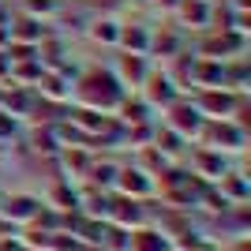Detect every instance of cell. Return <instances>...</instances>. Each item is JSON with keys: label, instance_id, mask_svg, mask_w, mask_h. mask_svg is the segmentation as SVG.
Listing matches in <instances>:
<instances>
[{"label": "cell", "instance_id": "obj_1", "mask_svg": "<svg viewBox=\"0 0 251 251\" xmlns=\"http://www.w3.org/2000/svg\"><path fill=\"white\" fill-rule=\"evenodd\" d=\"M75 98H79V105H86V109H116V105L124 101V86L116 83L113 72H101V68H86L79 79H75Z\"/></svg>", "mask_w": 251, "mask_h": 251}, {"label": "cell", "instance_id": "obj_2", "mask_svg": "<svg viewBox=\"0 0 251 251\" xmlns=\"http://www.w3.org/2000/svg\"><path fill=\"white\" fill-rule=\"evenodd\" d=\"M199 49L210 60H229V56H240V52L248 49V42H244V34H236V30H214V34H206V42H202Z\"/></svg>", "mask_w": 251, "mask_h": 251}, {"label": "cell", "instance_id": "obj_3", "mask_svg": "<svg viewBox=\"0 0 251 251\" xmlns=\"http://www.w3.org/2000/svg\"><path fill=\"white\" fill-rule=\"evenodd\" d=\"M113 75H116V83L124 86V90H139L143 86V79L150 75V64L147 56H135V52H120L113 64Z\"/></svg>", "mask_w": 251, "mask_h": 251}, {"label": "cell", "instance_id": "obj_4", "mask_svg": "<svg viewBox=\"0 0 251 251\" xmlns=\"http://www.w3.org/2000/svg\"><path fill=\"white\" fill-rule=\"evenodd\" d=\"M195 109H199L202 116L225 120V116H232V109H236V94H232L229 86H206L199 94V101H195Z\"/></svg>", "mask_w": 251, "mask_h": 251}, {"label": "cell", "instance_id": "obj_5", "mask_svg": "<svg viewBox=\"0 0 251 251\" xmlns=\"http://www.w3.org/2000/svg\"><path fill=\"white\" fill-rule=\"evenodd\" d=\"M176 19L180 26H191V30H206L214 23V4L210 0H176Z\"/></svg>", "mask_w": 251, "mask_h": 251}, {"label": "cell", "instance_id": "obj_6", "mask_svg": "<svg viewBox=\"0 0 251 251\" xmlns=\"http://www.w3.org/2000/svg\"><path fill=\"white\" fill-rule=\"evenodd\" d=\"M116 49L120 52H135V56H150V26L147 23H120Z\"/></svg>", "mask_w": 251, "mask_h": 251}, {"label": "cell", "instance_id": "obj_7", "mask_svg": "<svg viewBox=\"0 0 251 251\" xmlns=\"http://www.w3.org/2000/svg\"><path fill=\"white\" fill-rule=\"evenodd\" d=\"M165 109H169V127L180 131V135H188V131H199V127H202V113L191 101H180V98H176V101H169Z\"/></svg>", "mask_w": 251, "mask_h": 251}, {"label": "cell", "instance_id": "obj_8", "mask_svg": "<svg viewBox=\"0 0 251 251\" xmlns=\"http://www.w3.org/2000/svg\"><path fill=\"white\" fill-rule=\"evenodd\" d=\"M8 42L42 45V42H45V26H42V19H34V15H23V19L8 23Z\"/></svg>", "mask_w": 251, "mask_h": 251}, {"label": "cell", "instance_id": "obj_9", "mask_svg": "<svg viewBox=\"0 0 251 251\" xmlns=\"http://www.w3.org/2000/svg\"><path fill=\"white\" fill-rule=\"evenodd\" d=\"M143 86H147L150 101H161V105L176 101V83L169 79V72H150L147 79H143Z\"/></svg>", "mask_w": 251, "mask_h": 251}, {"label": "cell", "instance_id": "obj_10", "mask_svg": "<svg viewBox=\"0 0 251 251\" xmlns=\"http://www.w3.org/2000/svg\"><path fill=\"white\" fill-rule=\"evenodd\" d=\"M116 34H120V23L109 19V15H101V19L90 23V42H98V45H113L116 49Z\"/></svg>", "mask_w": 251, "mask_h": 251}, {"label": "cell", "instance_id": "obj_11", "mask_svg": "<svg viewBox=\"0 0 251 251\" xmlns=\"http://www.w3.org/2000/svg\"><path fill=\"white\" fill-rule=\"evenodd\" d=\"M150 52H161V56H180V34H173V30L150 34Z\"/></svg>", "mask_w": 251, "mask_h": 251}, {"label": "cell", "instance_id": "obj_12", "mask_svg": "<svg viewBox=\"0 0 251 251\" xmlns=\"http://www.w3.org/2000/svg\"><path fill=\"white\" fill-rule=\"evenodd\" d=\"M26 11H30L34 19H38V15H56V11H60V0H26Z\"/></svg>", "mask_w": 251, "mask_h": 251}, {"label": "cell", "instance_id": "obj_13", "mask_svg": "<svg viewBox=\"0 0 251 251\" xmlns=\"http://www.w3.org/2000/svg\"><path fill=\"white\" fill-rule=\"evenodd\" d=\"M120 188L124 191H147L150 184L143 180V173H131V169H127V173H120Z\"/></svg>", "mask_w": 251, "mask_h": 251}, {"label": "cell", "instance_id": "obj_14", "mask_svg": "<svg viewBox=\"0 0 251 251\" xmlns=\"http://www.w3.org/2000/svg\"><path fill=\"white\" fill-rule=\"evenodd\" d=\"M8 210L15 214V218H26V214H34V202H30V199H15Z\"/></svg>", "mask_w": 251, "mask_h": 251}, {"label": "cell", "instance_id": "obj_15", "mask_svg": "<svg viewBox=\"0 0 251 251\" xmlns=\"http://www.w3.org/2000/svg\"><path fill=\"white\" fill-rule=\"evenodd\" d=\"M150 4H157V8H165V11H173V8H176V0H150Z\"/></svg>", "mask_w": 251, "mask_h": 251}]
</instances>
